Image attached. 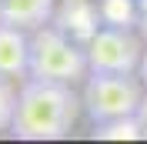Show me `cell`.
<instances>
[{
	"label": "cell",
	"instance_id": "obj_12",
	"mask_svg": "<svg viewBox=\"0 0 147 144\" xmlns=\"http://www.w3.org/2000/svg\"><path fill=\"white\" fill-rule=\"evenodd\" d=\"M137 117H140V127H144V141H147V94H144V101L137 107Z\"/></svg>",
	"mask_w": 147,
	"mask_h": 144
},
{
	"label": "cell",
	"instance_id": "obj_13",
	"mask_svg": "<svg viewBox=\"0 0 147 144\" xmlns=\"http://www.w3.org/2000/svg\"><path fill=\"white\" fill-rule=\"evenodd\" d=\"M137 74H140V81H144V87H147V47H144V57H140V67H137Z\"/></svg>",
	"mask_w": 147,
	"mask_h": 144
},
{
	"label": "cell",
	"instance_id": "obj_1",
	"mask_svg": "<svg viewBox=\"0 0 147 144\" xmlns=\"http://www.w3.org/2000/svg\"><path fill=\"white\" fill-rule=\"evenodd\" d=\"M84 111V97L74 84L24 77L17 87V114L10 134L17 141H64Z\"/></svg>",
	"mask_w": 147,
	"mask_h": 144
},
{
	"label": "cell",
	"instance_id": "obj_2",
	"mask_svg": "<svg viewBox=\"0 0 147 144\" xmlns=\"http://www.w3.org/2000/svg\"><path fill=\"white\" fill-rule=\"evenodd\" d=\"M87 74H90V60H87V47L80 40H74L54 20L30 30V74L27 77L77 84Z\"/></svg>",
	"mask_w": 147,
	"mask_h": 144
},
{
	"label": "cell",
	"instance_id": "obj_4",
	"mask_svg": "<svg viewBox=\"0 0 147 144\" xmlns=\"http://www.w3.org/2000/svg\"><path fill=\"white\" fill-rule=\"evenodd\" d=\"M144 40L127 27H107L104 24L97 34L87 40V60L90 71L107 74H137L140 57H144Z\"/></svg>",
	"mask_w": 147,
	"mask_h": 144
},
{
	"label": "cell",
	"instance_id": "obj_3",
	"mask_svg": "<svg viewBox=\"0 0 147 144\" xmlns=\"http://www.w3.org/2000/svg\"><path fill=\"white\" fill-rule=\"evenodd\" d=\"M147 87L140 74H107V71H90L84 77V114L90 124H107L117 117L137 114Z\"/></svg>",
	"mask_w": 147,
	"mask_h": 144
},
{
	"label": "cell",
	"instance_id": "obj_9",
	"mask_svg": "<svg viewBox=\"0 0 147 144\" xmlns=\"http://www.w3.org/2000/svg\"><path fill=\"white\" fill-rule=\"evenodd\" d=\"M94 137L97 141H144V127H140V117H117V121H107V124H94Z\"/></svg>",
	"mask_w": 147,
	"mask_h": 144
},
{
	"label": "cell",
	"instance_id": "obj_14",
	"mask_svg": "<svg viewBox=\"0 0 147 144\" xmlns=\"http://www.w3.org/2000/svg\"><path fill=\"white\" fill-rule=\"evenodd\" d=\"M0 14H3V0H0Z\"/></svg>",
	"mask_w": 147,
	"mask_h": 144
},
{
	"label": "cell",
	"instance_id": "obj_5",
	"mask_svg": "<svg viewBox=\"0 0 147 144\" xmlns=\"http://www.w3.org/2000/svg\"><path fill=\"white\" fill-rule=\"evenodd\" d=\"M54 24L60 30H67L74 40H80L84 47H87V40L104 27L100 7H97L94 0H60L57 10H54Z\"/></svg>",
	"mask_w": 147,
	"mask_h": 144
},
{
	"label": "cell",
	"instance_id": "obj_7",
	"mask_svg": "<svg viewBox=\"0 0 147 144\" xmlns=\"http://www.w3.org/2000/svg\"><path fill=\"white\" fill-rule=\"evenodd\" d=\"M60 0H3V14L0 20H7L20 30H37L54 20V10Z\"/></svg>",
	"mask_w": 147,
	"mask_h": 144
},
{
	"label": "cell",
	"instance_id": "obj_6",
	"mask_svg": "<svg viewBox=\"0 0 147 144\" xmlns=\"http://www.w3.org/2000/svg\"><path fill=\"white\" fill-rule=\"evenodd\" d=\"M0 74L27 77L30 74V30H20L0 20Z\"/></svg>",
	"mask_w": 147,
	"mask_h": 144
},
{
	"label": "cell",
	"instance_id": "obj_10",
	"mask_svg": "<svg viewBox=\"0 0 147 144\" xmlns=\"http://www.w3.org/2000/svg\"><path fill=\"white\" fill-rule=\"evenodd\" d=\"M13 114H17V87H13V77H3L0 74V134L13 127Z\"/></svg>",
	"mask_w": 147,
	"mask_h": 144
},
{
	"label": "cell",
	"instance_id": "obj_11",
	"mask_svg": "<svg viewBox=\"0 0 147 144\" xmlns=\"http://www.w3.org/2000/svg\"><path fill=\"white\" fill-rule=\"evenodd\" d=\"M140 3V24H137V30H140V37L147 40V0H137Z\"/></svg>",
	"mask_w": 147,
	"mask_h": 144
},
{
	"label": "cell",
	"instance_id": "obj_8",
	"mask_svg": "<svg viewBox=\"0 0 147 144\" xmlns=\"http://www.w3.org/2000/svg\"><path fill=\"white\" fill-rule=\"evenodd\" d=\"M100 20L107 27H127L134 30L140 24V3L137 0H97Z\"/></svg>",
	"mask_w": 147,
	"mask_h": 144
}]
</instances>
